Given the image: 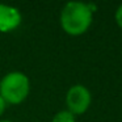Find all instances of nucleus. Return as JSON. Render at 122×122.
<instances>
[{
    "mask_svg": "<svg viewBox=\"0 0 122 122\" xmlns=\"http://www.w3.org/2000/svg\"><path fill=\"white\" fill-rule=\"evenodd\" d=\"M30 92V80L24 72L11 71L0 80V96L5 104L19 105Z\"/></svg>",
    "mask_w": 122,
    "mask_h": 122,
    "instance_id": "2",
    "label": "nucleus"
},
{
    "mask_svg": "<svg viewBox=\"0 0 122 122\" xmlns=\"http://www.w3.org/2000/svg\"><path fill=\"white\" fill-rule=\"evenodd\" d=\"M92 102V95L89 89L83 84H75L70 87L66 93V105L67 110L74 116H79L88 110Z\"/></svg>",
    "mask_w": 122,
    "mask_h": 122,
    "instance_id": "3",
    "label": "nucleus"
},
{
    "mask_svg": "<svg viewBox=\"0 0 122 122\" xmlns=\"http://www.w3.org/2000/svg\"><path fill=\"white\" fill-rule=\"evenodd\" d=\"M22 16L19 8L0 3V32H12L20 26Z\"/></svg>",
    "mask_w": 122,
    "mask_h": 122,
    "instance_id": "4",
    "label": "nucleus"
},
{
    "mask_svg": "<svg viewBox=\"0 0 122 122\" xmlns=\"http://www.w3.org/2000/svg\"><path fill=\"white\" fill-rule=\"evenodd\" d=\"M0 122H13V121H9V119H0Z\"/></svg>",
    "mask_w": 122,
    "mask_h": 122,
    "instance_id": "8",
    "label": "nucleus"
},
{
    "mask_svg": "<svg viewBox=\"0 0 122 122\" xmlns=\"http://www.w3.org/2000/svg\"><path fill=\"white\" fill-rule=\"evenodd\" d=\"M51 122H76V118L71 112L66 109V110H61L54 114Z\"/></svg>",
    "mask_w": 122,
    "mask_h": 122,
    "instance_id": "5",
    "label": "nucleus"
},
{
    "mask_svg": "<svg viewBox=\"0 0 122 122\" xmlns=\"http://www.w3.org/2000/svg\"><path fill=\"white\" fill-rule=\"evenodd\" d=\"M5 106H7V104H5V101L1 98V96H0V116L4 113V110H5Z\"/></svg>",
    "mask_w": 122,
    "mask_h": 122,
    "instance_id": "7",
    "label": "nucleus"
},
{
    "mask_svg": "<svg viewBox=\"0 0 122 122\" xmlns=\"http://www.w3.org/2000/svg\"><path fill=\"white\" fill-rule=\"evenodd\" d=\"M114 19H116L117 25L122 29V4H119L118 8H117L116 13H114Z\"/></svg>",
    "mask_w": 122,
    "mask_h": 122,
    "instance_id": "6",
    "label": "nucleus"
},
{
    "mask_svg": "<svg viewBox=\"0 0 122 122\" xmlns=\"http://www.w3.org/2000/svg\"><path fill=\"white\" fill-rule=\"evenodd\" d=\"M93 13L88 3L68 1L61 11V26L68 36H81L89 29Z\"/></svg>",
    "mask_w": 122,
    "mask_h": 122,
    "instance_id": "1",
    "label": "nucleus"
}]
</instances>
